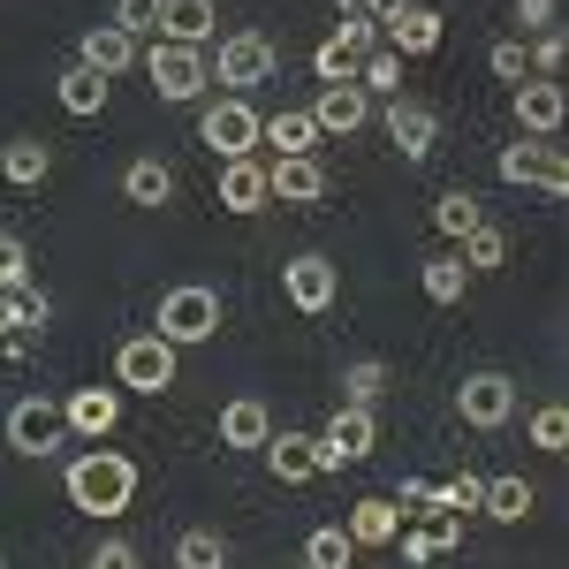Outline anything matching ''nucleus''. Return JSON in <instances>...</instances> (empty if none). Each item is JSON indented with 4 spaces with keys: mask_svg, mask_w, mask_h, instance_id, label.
I'll return each instance as SVG.
<instances>
[{
    "mask_svg": "<svg viewBox=\"0 0 569 569\" xmlns=\"http://www.w3.org/2000/svg\"><path fill=\"white\" fill-rule=\"evenodd\" d=\"M69 501L84 509V517H122L130 509V493H137V463L122 456V448H91V456H77L69 463Z\"/></svg>",
    "mask_w": 569,
    "mask_h": 569,
    "instance_id": "obj_1",
    "label": "nucleus"
},
{
    "mask_svg": "<svg viewBox=\"0 0 569 569\" xmlns=\"http://www.w3.org/2000/svg\"><path fill=\"white\" fill-rule=\"evenodd\" d=\"M152 335L168 342V350H190V342H213L220 335V289L206 281H182L160 297V319H152Z\"/></svg>",
    "mask_w": 569,
    "mask_h": 569,
    "instance_id": "obj_2",
    "label": "nucleus"
},
{
    "mask_svg": "<svg viewBox=\"0 0 569 569\" xmlns=\"http://www.w3.org/2000/svg\"><path fill=\"white\" fill-rule=\"evenodd\" d=\"M206 69H213V84H228V99H243L251 84H273L281 53L259 31H236V39H220V61H206Z\"/></svg>",
    "mask_w": 569,
    "mask_h": 569,
    "instance_id": "obj_3",
    "label": "nucleus"
},
{
    "mask_svg": "<svg viewBox=\"0 0 569 569\" xmlns=\"http://www.w3.org/2000/svg\"><path fill=\"white\" fill-rule=\"evenodd\" d=\"M198 144H213L220 160H251L259 152V107L251 99H213L198 114Z\"/></svg>",
    "mask_w": 569,
    "mask_h": 569,
    "instance_id": "obj_4",
    "label": "nucleus"
},
{
    "mask_svg": "<svg viewBox=\"0 0 569 569\" xmlns=\"http://www.w3.org/2000/svg\"><path fill=\"white\" fill-rule=\"evenodd\" d=\"M456 418L479 426V433H501V426L517 418V380H509V372H463V388H456Z\"/></svg>",
    "mask_w": 569,
    "mask_h": 569,
    "instance_id": "obj_5",
    "label": "nucleus"
},
{
    "mask_svg": "<svg viewBox=\"0 0 569 569\" xmlns=\"http://www.w3.org/2000/svg\"><path fill=\"white\" fill-rule=\"evenodd\" d=\"M501 182H531V190H547V198H562L569 190V160L562 144H539V137H517V144H501Z\"/></svg>",
    "mask_w": 569,
    "mask_h": 569,
    "instance_id": "obj_6",
    "label": "nucleus"
},
{
    "mask_svg": "<svg viewBox=\"0 0 569 569\" xmlns=\"http://www.w3.org/2000/svg\"><path fill=\"white\" fill-rule=\"evenodd\" d=\"M114 380L137 388V395H168V388H176V350L144 327V335H130V342L114 350Z\"/></svg>",
    "mask_w": 569,
    "mask_h": 569,
    "instance_id": "obj_7",
    "label": "nucleus"
},
{
    "mask_svg": "<svg viewBox=\"0 0 569 569\" xmlns=\"http://www.w3.org/2000/svg\"><path fill=\"white\" fill-rule=\"evenodd\" d=\"M144 77H152V91H160V99H198V91L213 84V69H206V53H198V46H152V53H144Z\"/></svg>",
    "mask_w": 569,
    "mask_h": 569,
    "instance_id": "obj_8",
    "label": "nucleus"
},
{
    "mask_svg": "<svg viewBox=\"0 0 569 569\" xmlns=\"http://www.w3.org/2000/svg\"><path fill=\"white\" fill-rule=\"evenodd\" d=\"M0 433H8V448H16V456H53V448L69 440V426H61V402L23 395V402L8 410V426H0Z\"/></svg>",
    "mask_w": 569,
    "mask_h": 569,
    "instance_id": "obj_9",
    "label": "nucleus"
},
{
    "mask_svg": "<svg viewBox=\"0 0 569 569\" xmlns=\"http://www.w3.org/2000/svg\"><path fill=\"white\" fill-rule=\"evenodd\" d=\"M372 46H380V23H350V16H342L335 39H319V53H311V77H319V84H350L357 61H365Z\"/></svg>",
    "mask_w": 569,
    "mask_h": 569,
    "instance_id": "obj_10",
    "label": "nucleus"
},
{
    "mask_svg": "<svg viewBox=\"0 0 569 569\" xmlns=\"http://www.w3.org/2000/svg\"><path fill=\"white\" fill-rule=\"evenodd\" d=\"M372 440H380V426H372V410H357V402H342V410L327 418V433H319V471H342V463H365V456H372Z\"/></svg>",
    "mask_w": 569,
    "mask_h": 569,
    "instance_id": "obj_11",
    "label": "nucleus"
},
{
    "mask_svg": "<svg viewBox=\"0 0 569 569\" xmlns=\"http://www.w3.org/2000/svg\"><path fill=\"white\" fill-rule=\"evenodd\" d=\"M281 297H289L297 311H311V319H319V311L342 297V266H335V259H319V251L289 259V266H281Z\"/></svg>",
    "mask_w": 569,
    "mask_h": 569,
    "instance_id": "obj_12",
    "label": "nucleus"
},
{
    "mask_svg": "<svg viewBox=\"0 0 569 569\" xmlns=\"http://www.w3.org/2000/svg\"><path fill=\"white\" fill-rule=\"evenodd\" d=\"M380 31H388V53H402V61L440 53V16L426 8V0H395L388 16H380Z\"/></svg>",
    "mask_w": 569,
    "mask_h": 569,
    "instance_id": "obj_13",
    "label": "nucleus"
},
{
    "mask_svg": "<svg viewBox=\"0 0 569 569\" xmlns=\"http://www.w3.org/2000/svg\"><path fill=\"white\" fill-rule=\"evenodd\" d=\"M46 319H53V305H46L39 281H31V289H0V342L16 357L31 350V335H46Z\"/></svg>",
    "mask_w": 569,
    "mask_h": 569,
    "instance_id": "obj_14",
    "label": "nucleus"
},
{
    "mask_svg": "<svg viewBox=\"0 0 569 569\" xmlns=\"http://www.w3.org/2000/svg\"><path fill=\"white\" fill-rule=\"evenodd\" d=\"M388 137L402 144V160H433L440 152V114L426 99H388Z\"/></svg>",
    "mask_w": 569,
    "mask_h": 569,
    "instance_id": "obj_15",
    "label": "nucleus"
},
{
    "mask_svg": "<svg viewBox=\"0 0 569 569\" xmlns=\"http://www.w3.org/2000/svg\"><path fill=\"white\" fill-rule=\"evenodd\" d=\"M305 114H311V130H319V137H350V130H365L372 99H365L357 84H319V99H311Z\"/></svg>",
    "mask_w": 569,
    "mask_h": 569,
    "instance_id": "obj_16",
    "label": "nucleus"
},
{
    "mask_svg": "<svg viewBox=\"0 0 569 569\" xmlns=\"http://www.w3.org/2000/svg\"><path fill=\"white\" fill-rule=\"evenodd\" d=\"M562 114H569V99H562L555 77H525V84H517V130L525 137H555Z\"/></svg>",
    "mask_w": 569,
    "mask_h": 569,
    "instance_id": "obj_17",
    "label": "nucleus"
},
{
    "mask_svg": "<svg viewBox=\"0 0 569 569\" xmlns=\"http://www.w3.org/2000/svg\"><path fill=\"white\" fill-rule=\"evenodd\" d=\"M61 426L84 433V440H107L114 426H122V395L114 388H77L69 402H61Z\"/></svg>",
    "mask_w": 569,
    "mask_h": 569,
    "instance_id": "obj_18",
    "label": "nucleus"
},
{
    "mask_svg": "<svg viewBox=\"0 0 569 569\" xmlns=\"http://www.w3.org/2000/svg\"><path fill=\"white\" fill-rule=\"evenodd\" d=\"M220 206L228 213H266L273 206V190H266V160H220Z\"/></svg>",
    "mask_w": 569,
    "mask_h": 569,
    "instance_id": "obj_19",
    "label": "nucleus"
},
{
    "mask_svg": "<svg viewBox=\"0 0 569 569\" xmlns=\"http://www.w3.org/2000/svg\"><path fill=\"white\" fill-rule=\"evenodd\" d=\"M130 61H137V39H130V31H114V23H91L84 46H77V69L107 77V84H114V77H122Z\"/></svg>",
    "mask_w": 569,
    "mask_h": 569,
    "instance_id": "obj_20",
    "label": "nucleus"
},
{
    "mask_svg": "<svg viewBox=\"0 0 569 569\" xmlns=\"http://www.w3.org/2000/svg\"><path fill=\"white\" fill-rule=\"evenodd\" d=\"M266 190H273L281 206H319V198H327V168H319L311 152H297V160H273V168H266Z\"/></svg>",
    "mask_w": 569,
    "mask_h": 569,
    "instance_id": "obj_21",
    "label": "nucleus"
},
{
    "mask_svg": "<svg viewBox=\"0 0 569 569\" xmlns=\"http://www.w3.org/2000/svg\"><path fill=\"white\" fill-rule=\"evenodd\" d=\"M213 23H220L213 0H160V39L168 46H198V53H206Z\"/></svg>",
    "mask_w": 569,
    "mask_h": 569,
    "instance_id": "obj_22",
    "label": "nucleus"
},
{
    "mask_svg": "<svg viewBox=\"0 0 569 569\" xmlns=\"http://www.w3.org/2000/svg\"><path fill=\"white\" fill-rule=\"evenodd\" d=\"M266 471H273L281 486L319 479V433H273L266 440Z\"/></svg>",
    "mask_w": 569,
    "mask_h": 569,
    "instance_id": "obj_23",
    "label": "nucleus"
},
{
    "mask_svg": "<svg viewBox=\"0 0 569 569\" xmlns=\"http://www.w3.org/2000/svg\"><path fill=\"white\" fill-rule=\"evenodd\" d=\"M122 198H130V206H144V213H160V206L176 198V168H168L160 152L130 160V168H122Z\"/></svg>",
    "mask_w": 569,
    "mask_h": 569,
    "instance_id": "obj_24",
    "label": "nucleus"
},
{
    "mask_svg": "<svg viewBox=\"0 0 569 569\" xmlns=\"http://www.w3.org/2000/svg\"><path fill=\"white\" fill-rule=\"evenodd\" d=\"M266 440H273V410H266L259 395H236L220 410V448H266Z\"/></svg>",
    "mask_w": 569,
    "mask_h": 569,
    "instance_id": "obj_25",
    "label": "nucleus"
},
{
    "mask_svg": "<svg viewBox=\"0 0 569 569\" xmlns=\"http://www.w3.org/2000/svg\"><path fill=\"white\" fill-rule=\"evenodd\" d=\"M0 176L16 182V190H39V182L53 176V144H46V137H8V144H0Z\"/></svg>",
    "mask_w": 569,
    "mask_h": 569,
    "instance_id": "obj_26",
    "label": "nucleus"
},
{
    "mask_svg": "<svg viewBox=\"0 0 569 569\" xmlns=\"http://www.w3.org/2000/svg\"><path fill=\"white\" fill-rule=\"evenodd\" d=\"M350 547H388L395 531H402V517H395V501H380V493H372V501H357L350 509Z\"/></svg>",
    "mask_w": 569,
    "mask_h": 569,
    "instance_id": "obj_27",
    "label": "nucleus"
},
{
    "mask_svg": "<svg viewBox=\"0 0 569 569\" xmlns=\"http://www.w3.org/2000/svg\"><path fill=\"white\" fill-rule=\"evenodd\" d=\"M531 501H539V493H531V486L517 479V471H509V479H486V493H479V509L493 517V525H525V517H531Z\"/></svg>",
    "mask_w": 569,
    "mask_h": 569,
    "instance_id": "obj_28",
    "label": "nucleus"
},
{
    "mask_svg": "<svg viewBox=\"0 0 569 569\" xmlns=\"http://www.w3.org/2000/svg\"><path fill=\"white\" fill-rule=\"evenodd\" d=\"M259 144H281V160H297V152H311V144H319V130H311L305 107H281L273 122H259Z\"/></svg>",
    "mask_w": 569,
    "mask_h": 569,
    "instance_id": "obj_29",
    "label": "nucleus"
},
{
    "mask_svg": "<svg viewBox=\"0 0 569 569\" xmlns=\"http://www.w3.org/2000/svg\"><path fill=\"white\" fill-rule=\"evenodd\" d=\"M365 99L380 91V99H402V53H388V46H372L365 61H357V77H350Z\"/></svg>",
    "mask_w": 569,
    "mask_h": 569,
    "instance_id": "obj_30",
    "label": "nucleus"
},
{
    "mask_svg": "<svg viewBox=\"0 0 569 569\" xmlns=\"http://www.w3.org/2000/svg\"><path fill=\"white\" fill-rule=\"evenodd\" d=\"M53 99L69 107V114H107V77H91V69H61V84H53Z\"/></svg>",
    "mask_w": 569,
    "mask_h": 569,
    "instance_id": "obj_31",
    "label": "nucleus"
},
{
    "mask_svg": "<svg viewBox=\"0 0 569 569\" xmlns=\"http://www.w3.org/2000/svg\"><path fill=\"white\" fill-rule=\"evenodd\" d=\"M479 220H486V206L471 198V190H440V198H433V228H440V236H456V243H463Z\"/></svg>",
    "mask_w": 569,
    "mask_h": 569,
    "instance_id": "obj_32",
    "label": "nucleus"
},
{
    "mask_svg": "<svg viewBox=\"0 0 569 569\" xmlns=\"http://www.w3.org/2000/svg\"><path fill=\"white\" fill-rule=\"evenodd\" d=\"M456 259H463V273H493V266H509V236H501L493 220H479V228L463 236V251H456Z\"/></svg>",
    "mask_w": 569,
    "mask_h": 569,
    "instance_id": "obj_33",
    "label": "nucleus"
},
{
    "mask_svg": "<svg viewBox=\"0 0 569 569\" xmlns=\"http://www.w3.org/2000/svg\"><path fill=\"white\" fill-rule=\"evenodd\" d=\"M305 569H357L350 531H342V525H319V531L305 539Z\"/></svg>",
    "mask_w": 569,
    "mask_h": 569,
    "instance_id": "obj_34",
    "label": "nucleus"
},
{
    "mask_svg": "<svg viewBox=\"0 0 569 569\" xmlns=\"http://www.w3.org/2000/svg\"><path fill=\"white\" fill-rule=\"evenodd\" d=\"M176 569H228V539H220V531H182L176 539Z\"/></svg>",
    "mask_w": 569,
    "mask_h": 569,
    "instance_id": "obj_35",
    "label": "nucleus"
},
{
    "mask_svg": "<svg viewBox=\"0 0 569 569\" xmlns=\"http://www.w3.org/2000/svg\"><path fill=\"white\" fill-rule=\"evenodd\" d=\"M463 281H471L463 259H426V266H418V289H426L433 305H463Z\"/></svg>",
    "mask_w": 569,
    "mask_h": 569,
    "instance_id": "obj_36",
    "label": "nucleus"
},
{
    "mask_svg": "<svg viewBox=\"0 0 569 569\" xmlns=\"http://www.w3.org/2000/svg\"><path fill=\"white\" fill-rule=\"evenodd\" d=\"M380 395H388V365H380V357H357L350 372H342V402H357V410H372Z\"/></svg>",
    "mask_w": 569,
    "mask_h": 569,
    "instance_id": "obj_37",
    "label": "nucleus"
},
{
    "mask_svg": "<svg viewBox=\"0 0 569 569\" xmlns=\"http://www.w3.org/2000/svg\"><path fill=\"white\" fill-rule=\"evenodd\" d=\"M479 493H486L479 471H456V479L433 486V501H426V509H433V517H463V509H479Z\"/></svg>",
    "mask_w": 569,
    "mask_h": 569,
    "instance_id": "obj_38",
    "label": "nucleus"
},
{
    "mask_svg": "<svg viewBox=\"0 0 569 569\" xmlns=\"http://www.w3.org/2000/svg\"><path fill=\"white\" fill-rule=\"evenodd\" d=\"M531 448H547V456L569 448V410L562 402H539V410H531Z\"/></svg>",
    "mask_w": 569,
    "mask_h": 569,
    "instance_id": "obj_39",
    "label": "nucleus"
},
{
    "mask_svg": "<svg viewBox=\"0 0 569 569\" xmlns=\"http://www.w3.org/2000/svg\"><path fill=\"white\" fill-rule=\"evenodd\" d=\"M486 69H493L501 84H525V77H531V53H525V39H493V46H486Z\"/></svg>",
    "mask_w": 569,
    "mask_h": 569,
    "instance_id": "obj_40",
    "label": "nucleus"
},
{
    "mask_svg": "<svg viewBox=\"0 0 569 569\" xmlns=\"http://www.w3.org/2000/svg\"><path fill=\"white\" fill-rule=\"evenodd\" d=\"M0 289H31V251L16 228H0Z\"/></svg>",
    "mask_w": 569,
    "mask_h": 569,
    "instance_id": "obj_41",
    "label": "nucleus"
},
{
    "mask_svg": "<svg viewBox=\"0 0 569 569\" xmlns=\"http://www.w3.org/2000/svg\"><path fill=\"white\" fill-rule=\"evenodd\" d=\"M114 31H130V39H144V31H160V0H114V16H107Z\"/></svg>",
    "mask_w": 569,
    "mask_h": 569,
    "instance_id": "obj_42",
    "label": "nucleus"
},
{
    "mask_svg": "<svg viewBox=\"0 0 569 569\" xmlns=\"http://www.w3.org/2000/svg\"><path fill=\"white\" fill-rule=\"evenodd\" d=\"M395 539H402V569H426V562L440 555V547H433V531H426V525H418V531H395Z\"/></svg>",
    "mask_w": 569,
    "mask_h": 569,
    "instance_id": "obj_43",
    "label": "nucleus"
},
{
    "mask_svg": "<svg viewBox=\"0 0 569 569\" xmlns=\"http://www.w3.org/2000/svg\"><path fill=\"white\" fill-rule=\"evenodd\" d=\"M562 53H569L562 31H539V46H531V69H539V77H555V69H562Z\"/></svg>",
    "mask_w": 569,
    "mask_h": 569,
    "instance_id": "obj_44",
    "label": "nucleus"
},
{
    "mask_svg": "<svg viewBox=\"0 0 569 569\" xmlns=\"http://www.w3.org/2000/svg\"><path fill=\"white\" fill-rule=\"evenodd\" d=\"M517 23L525 31H555V0H517Z\"/></svg>",
    "mask_w": 569,
    "mask_h": 569,
    "instance_id": "obj_45",
    "label": "nucleus"
},
{
    "mask_svg": "<svg viewBox=\"0 0 569 569\" xmlns=\"http://www.w3.org/2000/svg\"><path fill=\"white\" fill-rule=\"evenodd\" d=\"M91 569H137V547H122V539H107V547L91 555Z\"/></svg>",
    "mask_w": 569,
    "mask_h": 569,
    "instance_id": "obj_46",
    "label": "nucleus"
},
{
    "mask_svg": "<svg viewBox=\"0 0 569 569\" xmlns=\"http://www.w3.org/2000/svg\"><path fill=\"white\" fill-rule=\"evenodd\" d=\"M335 8H342V16H350V23H380V16H388L395 0H335Z\"/></svg>",
    "mask_w": 569,
    "mask_h": 569,
    "instance_id": "obj_47",
    "label": "nucleus"
},
{
    "mask_svg": "<svg viewBox=\"0 0 569 569\" xmlns=\"http://www.w3.org/2000/svg\"><path fill=\"white\" fill-rule=\"evenodd\" d=\"M426 531H433V547H440V555H448V547H463V525H456V517H433Z\"/></svg>",
    "mask_w": 569,
    "mask_h": 569,
    "instance_id": "obj_48",
    "label": "nucleus"
},
{
    "mask_svg": "<svg viewBox=\"0 0 569 569\" xmlns=\"http://www.w3.org/2000/svg\"><path fill=\"white\" fill-rule=\"evenodd\" d=\"M0 569H8V562H0Z\"/></svg>",
    "mask_w": 569,
    "mask_h": 569,
    "instance_id": "obj_49",
    "label": "nucleus"
}]
</instances>
